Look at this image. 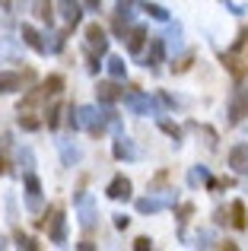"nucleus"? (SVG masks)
I'll return each instance as SVG.
<instances>
[{"mask_svg": "<svg viewBox=\"0 0 248 251\" xmlns=\"http://www.w3.org/2000/svg\"><path fill=\"white\" fill-rule=\"evenodd\" d=\"M229 226L248 229V216H245V203H242V201H232V203H229Z\"/></svg>", "mask_w": 248, "mask_h": 251, "instance_id": "21", "label": "nucleus"}, {"mask_svg": "<svg viewBox=\"0 0 248 251\" xmlns=\"http://www.w3.org/2000/svg\"><path fill=\"white\" fill-rule=\"evenodd\" d=\"M16 162L23 166V172H32V169H35V156H32V150L29 147H19L16 150Z\"/></svg>", "mask_w": 248, "mask_h": 251, "instance_id": "27", "label": "nucleus"}, {"mask_svg": "<svg viewBox=\"0 0 248 251\" xmlns=\"http://www.w3.org/2000/svg\"><path fill=\"white\" fill-rule=\"evenodd\" d=\"M42 99H48L45 86H38V89H29V92L23 96V102H19V115H32V108H38V105H42Z\"/></svg>", "mask_w": 248, "mask_h": 251, "instance_id": "15", "label": "nucleus"}, {"mask_svg": "<svg viewBox=\"0 0 248 251\" xmlns=\"http://www.w3.org/2000/svg\"><path fill=\"white\" fill-rule=\"evenodd\" d=\"M57 10H61V19L74 29V25H80L83 19V3L80 0H57Z\"/></svg>", "mask_w": 248, "mask_h": 251, "instance_id": "11", "label": "nucleus"}, {"mask_svg": "<svg viewBox=\"0 0 248 251\" xmlns=\"http://www.w3.org/2000/svg\"><path fill=\"white\" fill-rule=\"evenodd\" d=\"M134 19V13H130V0H118V6H115V32L121 35L124 42V25Z\"/></svg>", "mask_w": 248, "mask_h": 251, "instance_id": "18", "label": "nucleus"}, {"mask_svg": "<svg viewBox=\"0 0 248 251\" xmlns=\"http://www.w3.org/2000/svg\"><path fill=\"white\" fill-rule=\"evenodd\" d=\"M248 118V83L242 80L229 99V124H242Z\"/></svg>", "mask_w": 248, "mask_h": 251, "instance_id": "4", "label": "nucleus"}, {"mask_svg": "<svg viewBox=\"0 0 248 251\" xmlns=\"http://www.w3.org/2000/svg\"><path fill=\"white\" fill-rule=\"evenodd\" d=\"M124 105H127L134 115H156V102L147 96V92H140V89H127L124 92Z\"/></svg>", "mask_w": 248, "mask_h": 251, "instance_id": "5", "label": "nucleus"}, {"mask_svg": "<svg viewBox=\"0 0 248 251\" xmlns=\"http://www.w3.org/2000/svg\"><path fill=\"white\" fill-rule=\"evenodd\" d=\"M162 105H169V108H175V105H178V99H172L169 92H162Z\"/></svg>", "mask_w": 248, "mask_h": 251, "instance_id": "43", "label": "nucleus"}, {"mask_svg": "<svg viewBox=\"0 0 248 251\" xmlns=\"http://www.w3.org/2000/svg\"><path fill=\"white\" fill-rule=\"evenodd\" d=\"M108 74H112L115 80H124V74H127V64H124V57H108Z\"/></svg>", "mask_w": 248, "mask_h": 251, "instance_id": "30", "label": "nucleus"}, {"mask_svg": "<svg viewBox=\"0 0 248 251\" xmlns=\"http://www.w3.org/2000/svg\"><path fill=\"white\" fill-rule=\"evenodd\" d=\"M105 194L112 197V201H130V178H124V175H115L112 181H108Z\"/></svg>", "mask_w": 248, "mask_h": 251, "instance_id": "13", "label": "nucleus"}, {"mask_svg": "<svg viewBox=\"0 0 248 251\" xmlns=\"http://www.w3.org/2000/svg\"><path fill=\"white\" fill-rule=\"evenodd\" d=\"M198 127H200V124H198ZM200 130H204V137H207V147L213 150V147H217V134H213L210 127H200Z\"/></svg>", "mask_w": 248, "mask_h": 251, "instance_id": "40", "label": "nucleus"}, {"mask_svg": "<svg viewBox=\"0 0 248 251\" xmlns=\"http://www.w3.org/2000/svg\"><path fill=\"white\" fill-rule=\"evenodd\" d=\"M245 38H248V32H245V29H239L236 42H232V51H239V48H242V45H245Z\"/></svg>", "mask_w": 248, "mask_h": 251, "instance_id": "41", "label": "nucleus"}, {"mask_svg": "<svg viewBox=\"0 0 248 251\" xmlns=\"http://www.w3.org/2000/svg\"><path fill=\"white\" fill-rule=\"evenodd\" d=\"M35 16L51 25L54 23V3H51V0H35Z\"/></svg>", "mask_w": 248, "mask_h": 251, "instance_id": "23", "label": "nucleus"}, {"mask_svg": "<svg viewBox=\"0 0 248 251\" xmlns=\"http://www.w3.org/2000/svg\"><path fill=\"white\" fill-rule=\"evenodd\" d=\"M96 96H99V102H102V105H115L118 99H124V89H121L118 83H99Z\"/></svg>", "mask_w": 248, "mask_h": 251, "instance_id": "17", "label": "nucleus"}, {"mask_svg": "<svg viewBox=\"0 0 248 251\" xmlns=\"http://www.w3.org/2000/svg\"><path fill=\"white\" fill-rule=\"evenodd\" d=\"M191 61H194V54H185L181 61H175V64H172V70H175V74H185V70L191 67Z\"/></svg>", "mask_w": 248, "mask_h": 251, "instance_id": "37", "label": "nucleus"}, {"mask_svg": "<svg viewBox=\"0 0 248 251\" xmlns=\"http://www.w3.org/2000/svg\"><path fill=\"white\" fill-rule=\"evenodd\" d=\"M124 38H127V51H130V54H140L143 45H147V29H143V25H134Z\"/></svg>", "mask_w": 248, "mask_h": 251, "instance_id": "20", "label": "nucleus"}, {"mask_svg": "<svg viewBox=\"0 0 248 251\" xmlns=\"http://www.w3.org/2000/svg\"><path fill=\"white\" fill-rule=\"evenodd\" d=\"M83 3H86L93 13H99V10H102V0H83Z\"/></svg>", "mask_w": 248, "mask_h": 251, "instance_id": "44", "label": "nucleus"}, {"mask_svg": "<svg viewBox=\"0 0 248 251\" xmlns=\"http://www.w3.org/2000/svg\"><path fill=\"white\" fill-rule=\"evenodd\" d=\"M210 181V172H207L204 166H194L191 172H188V184H191V188H198V184H207Z\"/></svg>", "mask_w": 248, "mask_h": 251, "instance_id": "26", "label": "nucleus"}, {"mask_svg": "<svg viewBox=\"0 0 248 251\" xmlns=\"http://www.w3.org/2000/svg\"><path fill=\"white\" fill-rule=\"evenodd\" d=\"M64 108H67V105H61V102H54V105L48 108V127H51V130H54L57 124H61V115H64Z\"/></svg>", "mask_w": 248, "mask_h": 251, "instance_id": "33", "label": "nucleus"}, {"mask_svg": "<svg viewBox=\"0 0 248 251\" xmlns=\"http://www.w3.org/2000/svg\"><path fill=\"white\" fill-rule=\"evenodd\" d=\"M159 127L166 130L169 137H172V143H175V147H181V127H175V124H172V121H166V118H159Z\"/></svg>", "mask_w": 248, "mask_h": 251, "instance_id": "31", "label": "nucleus"}, {"mask_svg": "<svg viewBox=\"0 0 248 251\" xmlns=\"http://www.w3.org/2000/svg\"><path fill=\"white\" fill-rule=\"evenodd\" d=\"M45 92H48V96H61V92H64V76L51 74L48 80H45Z\"/></svg>", "mask_w": 248, "mask_h": 251, "instance_id": "29", "label": "nucleus"}, {"mask_svg": "<svg viewBox=\"0 0 248 251\" xmlns=\"http://www.w3.org/2000/svg\"><path fill=\"white\" fill-rule=\"evenodd\" d=\"M32 80H35V74L32 70H3L0 74V96H10V92H19V89H25Z\"/></svg>", "mask_w": 248, "mask_h": 251, "instance_id": "3", "label": "nucleus"}, {"mask_svg": "<svg viewBox=\"0 0 248 251\" xmlns=\"http://www.w3.org/2000/svg\"><path fill=\"white\" fill-rule=\"evenodd\" d=\"M19 127H23V130H38V127H42V121L32 118V115H19Z\"/></svg>", "mask_w": 248, "mask_h": 251, "instance_id": "34", "label": "nucleus"}, {"mask_svg": "<svg viewBox=\"0 0 248 251\" xmlns=\"http://www.w3.org/2000/svg\"><path fill=\"white\" fill-rule=\"evenodd\" d=\"M213 242H217V239H213L210 229H200V232H194L191 245H194V248H213Z\"/></svg>", "mask_w": 248, "mask_h": 251, "instance_id": "28", "label": "nucleus"}, {"mask_svg": "<svg viewBox=\"0 0 248 251\" xmlns=\"http://www.w3.org/2000/svg\"><path fill=\"white\" fill-rule=\"evenodd\" d=\"M74 203H76V210H80V226L86 229V232H93L96 229V203H93V197H89L86 191H80V194L74 197Z\"/></svg>", "mask_w": 248, "mask_h": 251, "instance_id": "8", "label": "nucleus"}, {"mask_svg": "<svg viewBox=\"0 0 248 251\" xmlns=\"http://www.w3.org/2000/svg\"><path fill=\"white\" fill-rule=\"evenodd\" d=\"M57 150H61V162L64 166H76L83 159V150L76 147L74 140H57Z\"/></svg>", "mask_w": 248, "mask_h": 251, "instance_id": "16", "label": "nucleus"}, {"mask_svg": "<svg viewBox=\"0 0 248 251\" xmlns=\"http://www.w3.org/2000/svg\"><path fill=\"white\" fill-rule=\"evenodd\" d=\"M162 42H166V51H178L181 48V25L178 23L169 25V32H166V38H162Z\"/></svg>", "mask_w": 248, "mask_h": 251, "instance_id": "24", "label": "nucleus"}, {"mask_svg": "<svg viewBox=\"0 0 248 251\" xmlns=\"http://www.w3.org/2000/svg\"><path fill=\"white\" fill-rule=\"evenodd\" d=\"M0 248H6V242H3V239H0Z\"/></svg>", "mask_w": 248, "mask_h": 251, "instance_id": "46", "label": "nucleus"}, {"mask_svg": "<svg viewBox=\"0 0 248 251\" xmlns=\"http://www.w3.org/2000/svg\"><path fill=\"white\" fill-rule=\"evenodd\" d=\"M86 51H93V54H105L108 51V35L99 23L86 25Z\"/></svg>", "mask_w": 248, "mask_h": 251, "instance_id": "9", "label": "nucleus"}, {"mask_svg": "<svg viewBox=\"0 0 248 251\" xmlns=\"http://www.w3.org/2000/svg\"><path fill=\"white\" fill-rule=\"evenodd\" d=\"M0 10H3V13H10V10H13V0H0Z\"/></svg>", "mask_w": 248, "mask_h": 251, "instance_id": "45", "label": "nucleus"}, {"mask_svg": "<svg viewBox=\"0 0 248 251\" xmlns=\"http://www.w3.org/2000/svg\"><path fill=\"white\" fill-rule=\"evenodd\" d=\"M76 118H80V130H86V134H93V137H102L105 127H108L102 108H96V105H80V108H76Z\"/></svg>", "mask_w": 248, "mask_h": 251, "instance_id": "1", "label": "nucleus"}, {"mask_svg": "<svg viewBox=\"0 0 248 251\" xmlns=\"http://www.w3.org/2000/svg\"><path fill=\"white\" fill-rule=\"evenodd\" d=\"M64 45H67V32H51V45H48L51 54H61Z\"/></svg>", "mask_w": 248, "mask_h": 251, "instance_id": "32", "label": "nucleus"}, {"mask_svg": "<svg viewBox=\"0 0 248 251\" xmlns=\"http://www.w3.org/2000/svg\"><path fill=\"white\" fill-rule=\"evenodd\" d=\"M19 35H23V42L29 45V48L35 51V54H48V42H45V38L38 35V32L32 29V25H23V29H19Z\"/></svg>", "mask_w": 248, "mask_h": 251, "instance_id": "14", "label": "nucleus"}, {"mask_svg": "<svg viewBox=\"0 0 248 251\" xmlns=\"http://www.w3.org/2000/svg\"><path fill=\"white\" fill-rule=\"evenodd\" d=\"M223 64H226V70H229V74H232V76H236V83H242V80H245V74H248V67H245V64H242V61H239V57H236V54H223Z\"/></svg>", "mask_w": 248, "mask_h": 251, "instance_id": "22", "label": "nucleus"}, {"mask_svg": "<svg viewBox=\"0 0 248 251\" xmlns=\"http://www.w3.org/2000/svg\"><path fill=\"white\" fill-rule=\"evenodd\" d=\"M134 248L137 251H149V248H153V239H149V235H140V239L134 242Z\"/></svg>", "mask_w": 248, "mask_h": 251, "instance_id": "39", "label": "nucleus"}, {"mask_svg": "<svg viewBox=\"0 0 248 251\" xmlns=\"http://www.w3.org/2000/svg\"><path fill=\"white\" fill-rule=\"evenodd\" d=\"M213 223H217V226H229V213H226V207L213 210Z\"/></svg>", "mask_w": 248, "mask_h": 251, "instance_id": "36", "label": "nucleus"}, {"mask_svg": "<svg viewBox=\"0 0 248 251\" xmlns=\"http://www.w3.org/2000/svg\"><path fill=\"white\" fill-rule=\"evenodd\" d=\"M175 203H178V194H175V191H166V194H147V197H140L134 207H137V213L153 216V213H159V210L175 207Z\"/></svg>", "mask_w": 248, "mask_h": 251, "instance_id": "2", "label": "nucleus"}, {"mask_svg": "<svg viewBox=\"0 0 248 251\" xmlns=\"http://www.w3.org/2000/svg\"><path fill=\"white\" fill-rule=\"evenodd\" d=\"M16 248L35 251V248H38V242H35V239H29V235H23V232H16Z\"/></svg>", "mask_w": 248, "mask_h": 251, "instance_id": "35", "label": "nucleus"}, {"mask_svg": "<svg viewBox=\"0 0 248 251\" xmlns=\"http://www.w3.org/2000/svg\"><path fill=\"white\" fill-rule=\"evenodd\" d=\"M112 156H115L118 162H134V159H140V153H137L134 140H127L124 134H118V140L112 143Z\"/></svg>", "mask_w": 248, "mask_h": 251, "instance_id": "10", "label": "nucleus"}, {"mask_svg": "<svg viewBox=\"0 0 248 251\" xmlns=\"http://www.w3.org/2000/svg\"><path fill=\"white\" fill-rule=\"evenodd\" d=\"M162 57H166V42H162V38H149V54H147V67H149V70H159Z\"/></svg>", "mask_w": 248, "mask_h": 251, "instance_id": "19", "label": "nucleus"}, {"mask_svg": "<svg viewBox=\"0 0 248 251\" xmlns=\"http://www.w3.org/2000/svg\"><path fill=\"white\" fill-rule=\"evenodd\" d=\"M45 226H48V239L54 242V245H67V216H64L61 207L51 210V216H48Z\"/></svg>", "mask_w": 248, "mask_h": 251, "instance_id": "7", "label": "nucleus"}, {"mask_svg": "<svg viewBox=\"0 0 248 251\" xmlns=\"http://www.w3.org/2000/svg\"><path fill=\"white\" fill-rule=\"evenodd\" d=\"M127 226H130L127 216H124V213H115V229H127Z\"/></svg>", "mask_w": 248, "mask_h": 251, "instance_id": "42", "label": "nucleus"}, {"mask_svg": "<svg viewBox=\"0 0 248 251\" xmlns=\"http://www.w3.org/2000/svg\"><path fill=\"white\" fill-rule=\"evenodd\" d=\"M229 169L236 175H248V143H236L229 150Z\"/></svg>", "mask_w": 248, "mask_h": 251, "instance_id": "12", "label": "nucleus"}, {"mask_svg": "<svg viewBox=\"0 0 248 251\" xmlns=\"http://www.w3.org/2000/svg\"><path fill=\"white\" fill-rule=\"evenodd\" d=\"M191 213H194V203H181V207H178V226H185Z\"/></svg>", "mask_w": 248, "mask_h": 251, "instance_id": "38", "label": "nucleus"}, {"mask_svg": "<svg viewBox=\"0 0 248 251\" xmlns=\"http://www.w3.org/2000/svg\"><path fill=\"white\" fill-rule=\"evenodd\" d=\"M23 188H25V207H29V213H42V181H38L35 172H25Z\"/></svg>", "mask_w": 248, "mask_h": 251, "instance_id": "6", "label": "nucleus"}, {"mask_svg": "<svg viewBox=\"0 0 248 251\" xmlns=\"http://www.w3.org/2000/svg\"><path fill=\"white\" fill-rule=\"evenodd\" d=\"M140 10H143V13H149L153 19H159V23H169V10H166V6H159V3H149V0H143Z\"/></svg>", "mask_w": 248, "mask_h": 251, "instance_id": "25", "label": "nucleus"}]
</instances>
